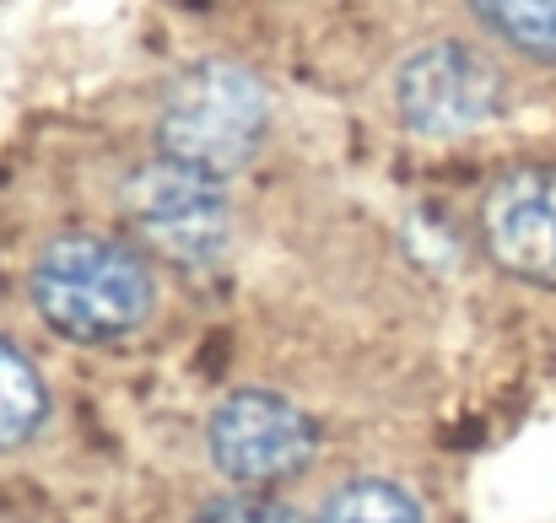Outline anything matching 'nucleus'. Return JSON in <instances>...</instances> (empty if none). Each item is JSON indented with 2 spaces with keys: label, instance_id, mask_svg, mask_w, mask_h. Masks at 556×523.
Here are the masks:
<instances>
[{
  "label": "nucleus",
  "instance_id": "1",
  "mask_svg": "<svg viewBox=\"0 0 556 523\" xmlns=\"http://www.w3.org/2000/svg\"><path fill=\"white\" fill-rule=\"evenodd\" d=\"M27 303L71 346H125L163 303L157 259L119 232H54L27 259Z\"/></svg>",
  "mask_w": 556,
  "mask_h": 523
},
{
  "label": "nucleus",
  "instance_id": "2",
  "mask_svg": "<svg viewBox=\"0 0 556 523\" xmlns=\"http://www.w3.org/2000/svg\"><path fill=\"white\" fill-rule=\"evenodd\" d=\"M270 119H276V98L265 76L243 60L205 54L168 76L157 98L152 141H157V157H174L185 168L232 183L265 152Z\"/></svg>",
  "mask_w": 556,
  "mask_h": 523
},
{
  "label": "nucleus",
  "instance_id": "3",
  "mask_svg": "<svg viewBox=\"0 0 556 523\" xmlns=\"http://www.w3.org/2000/svg\"><path fill=\"white\" fill-rule=\"evenodd\" d=\"M125 238H136L157 265L216 270L238 238V205L227 178L185 168L174 157H147L119 178Z\"/></svg>",
  "mask_w": 556,
  "mask_h": 523
},
{
  "label": "nucleus",
  "instance_id": "4",
  "mask_svg": "<svg viewBox=\"0 0 556 523\" xmlns=\"http://www.w3.org/2000/svg\"><path fill=\"white\" fill-rule=\"evenodd\" d=\"M389 103L400 130L421 141H465L508 109V76L470 38H427L394 65Z\"/></svg>",
  "mask_w": 556,
  "mask_h": 523
},
{
  "label": "nucleus",
  "instance_id": "5",
  "mask_svg": "<svg viewBox=\"0 0 556 523\" xmlns=\"http://www.w3.org/2000/svg\"><path fill=\"white\" fill-rule=\"evenodd\" d=\"M319 443H325L319 421L298 399L260 383L222 394L205 416L211 470L238 492H276L298 481L319 459Z\"/></svg>",
  "mask_w": 556,
  "mask_h": 523
},
{
  "label": "nucleus",
  "instance_id": "6",
  "mask_svg": "<svg viewBox=\"0 0 556 523\" xmlns=\"http://www.w3.org/2000/svg\"><path fill=\"white\" fill-rule=\"evenodd\" d=\"M476 248L503 276L556 292V163H519L486 183L476 205Z\"/></svg>",
  "mask_w": 556,
  "mask_h": 523
},
{
  "label": "nucleus",
  "instance_id": "7",
  "mask_svg": "<svg viewBox=\"0 0 556 523\" xmlns=\"http://www.w3.org/2000/svg\"><path fill=\"white\" fill-rule=\"evenodd\" d=\"M49 426V383L38 361L0 335V454L27 448Z\"/></svg>",
  "mask_w": 556,
  "mask_h": 523
},
{
  "label": "nucleus",
  "instance_id": "8",
  "mask_svg": "<svg viewBox=\"0 0 556 523\" xmlns=\"http://www.w3.org/2000/svg\"><path fill=\"white\" fill-rule=\"evenodd\" d=\"M465 11L514 54L556 65V0H465Z\"/></svg>",
  "mask_w": 556,
  "mask_h": 523
},
{
  "label": "nucleus",
  "instance_id": "9",
  "mask_svg": "<svg viewBox=\"0 0 556 523\" xmlns=\"http://www.w3.org/2000/svg\"><path fill=\"white\" fill-rule=\"evenodd\" d=\"M319 523H427L421 502L383 475H357L346 486L330 492V502L319 508Z\"/></svg>",
  "mask_w": 556,
  "mask_h": 523
},
{
  "label": "nucleus",
  "instance_id": "10",
  "mask_svg": "<svg viewBox=\"0 0 556 523\" xmlns=\"http://www.w3.org/2000/svg\"><path fill=\"white\" fill-rule=\"evenodd\" d=\"M194 523H308V519L276 492H227V497L205 502V513Z\"/></svg>",
  "mask_w": 556,
  "mask_h": 523
}]
</instances>
